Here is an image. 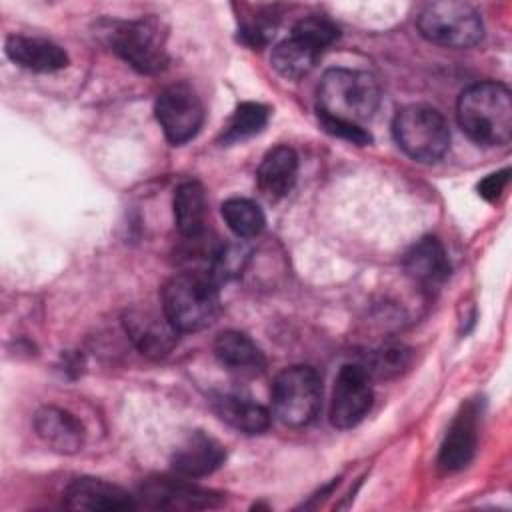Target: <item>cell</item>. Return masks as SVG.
Here are the masks:
<instances>
[{
    "instance_id": "obj_1",
    "label": "cell",
    "mask_w": 512,
    "mask_h": 512,
    "mask_svg": "<svg viewBox=\"0 0 512 512\" xmlns=\"http://www.w3.org/2000/svg\"><path fill=\"white\" fill-rule=\"evenodd\" d=\"M218 284L208 270L192 268L178 272L162 286L160 308L178 332H200L220 312Z\"/></svg>"
},
{
    "instance_id": "obj_2",
    "label": "cell",
    "mask_w": 512,
    "mask_h": 512,
    "mask_svg": "<svg viewBox=\"0 0 512 512\" xmlns=\"http://www.w3.org/2000/svg\"><path fill=\"white\" fill-rule=\"evenodd\" d=\"M458 124L482 146H502L512 136V96L500 82L468 86L456 104Z\"/></svg>"
},
{
    "instance_id": "obj_3",
    "label": "cell",
    "mask_w": 512,
    "mask_h": 512,
    "mask_svg": "<svg viewBox=\"0 0 512 512\" xmlns=\"http://www.w3.org/2000/svg\"><path fill=\"white\" fill-rule=\"evenodd\" d=\"M380 84L374 74L352 68H330L318 86V116L360 124L376 112Z\"/></svg>"
},
{
    "instance_id": "obj_4",
    "label": "cell",
    "mask_w": 512,
    "mask_h": 512,
    "mask_svg": "<svg viewBox=\"0 0 512 512\" xmlns=\"http://www.w3.org/2000/svg\"><path fill=\"white\" fill-rule=\"evenodd\" d=\"M270 394L274 416L290 428H302L320 412L322 378L312 366H288L274 378Z\"/></svg>"
},
{
    "instance_id": "obj_5",
    "label": "cell",
    "mask_w": 512,
    "mask_h": 512,
    "mask_svg": "<svg viewBox=\"0 0 512 512\" xmlns=\"http://www.w3.org/2000/svg\"><path fill=\"white\" fill-rule=\"evenodd\" d=\"M108 46L142 74H158L168 64L166 32L158 20H120L106 28Z\"/></svg>"
},
{
    "instance_id": "obj_6",
    "label": "cell",
    "mask_w": 512,
    "mask_h": 512,
    "mask_svg": "<svg viewBox=\"0 0 512 512\" xmlns=\"http://www.w3.org/2000/svg\"><path fill=\"white\" fill-rule=\"evenodd\" d=\"M392 132L398 146L418 162H436L450 146V130L444 116L426 104H410L398 110Z\"/></svg>"
},
{
    "instance_id": "obj_7",
    "label": "cell",
    "mask_w": 512,
    "mask_h": 512,
    "mask_svg": "<svg viewBox=\"0 0 512 512\" xmlns=\"http://www.w3.org/2000/svg\"><path fill=\"white\" fill-rule=\"evenodd\" d=\"M420 34L446 48H472L484 36L480 12L468 2L442 0L426 4L418 16Z\"/></svg>"
},
{
    "instance_id": "obj_8",
    "label": "cell",
    "mask_w": 512,
    "mask_h": 512,
    "mask_svg": "<svg viewBox=\"0 0 512 512\" xmlns=\"http://www.w3.org/2000/svg\"><path fill=\"white\" fill-rule=\"evenodd\" d=\"M156 120L172 144H184L192 140L204 122V106L196 90L186 84H170L156 98Z\"/></svg>"
},
{
    "instance_id": "obj_9",
    "label": "cell",
    "mask_w": 512,
    "mask_h": 512,
    "mask_svg": "<svg viewBox=\"0 0 512 512\" xmlns=\"http://www.w3.org/2000/svg\"><path fill=\"white\" fill-rule=\"evenodd\" d=\"M372 376L364 364H344L334 380L330 422L340 428H352L368 414L372 406Z\"/></svg>"
},
{
    "instance_id": "obj_10",
    "label": "cell",
    "mask_w": 512,
    "mask_h": 512,
    "mask_svg": "<svg viewBox=\"0 0 512 512\" xmlns=\"http://www.w3.org/2000/svg\"><path fill=\"white\" fill-rule=\"evenodd\" d=\"M124 330L134 346L148 358H166L178 344V330L170 324L166 314L152 308L134 306L122 316Z\"/></svg>"
},
{
    "instance_id": "obj_11",
    "label": "cell",
    "mask_w": 512,
    "mask_h": 512,
    "mask_svg": "<svg viewBox=\"0 0 512 512\" xmlns=\"http://www.w3.org/2000/svg\"><path fill=\"white\" fill-rule=\"evenodd\" d=\"M478 430H480V408L476 402H466L458 414L454 416L444 442L440 446L438 464L446 472H456L466 468L478 446Z\"/></svg>"
},
{
    "instance_id": "obj_12",
    "label": "cell",
    "mask_w": 512,
    "mask_h": 512,
    "mask_svg": "<svg viewBox=\"0 0 512 512\" xmlns=\"http://www.w3.org/2000/svg\"><path fill=\"white\" fill-rule=\"evenodd\" d=\"M142 496L152 508L170 510H200L220 504V496L212 490L194 486L186 480L152 478L142 486Z\"/></svg>"
},
{
    "instance_id": "obj_13",
    "label": "cell",
    "mask_w": 512,
    "mask_h": 512,
    "mask_svg": "<svg viewBox=\"0 0 512 512\" xmlns=\"http://www.w3.org/2000/svg\"><path fill=\"white\" fill-rule=\"evenodd\" d=\"M226 460L224 446L210 434L190 432L174 450L172 466L184 478H202L218 470Z\"/></svg>"
},
{
    "instance_id": "obj_14",
    "label": "cell",
    "mask_w": 512,
    "mask_h": 512,
    "mask_svg": "<svg viewBox=\"0 0 512 512\" xmlns=\"http://www.w3.org/2000/svg\"><path fill=\"white\" fill-rule=\"evenodd\" d=\"M64 506L70 510L118 512L136 508V502L116 484L98 478H76L64 492Z\"/></svg>"
},
{
    "instance_id": "obj_15",
    "label": "cell",
    "mask_w": 512,
    "mask_h": 512,
    "mask_svg": "<svg viewBox=\"0 0 512 512\" xmlns=\"http://www.w3.org/2000/svg\"><path fill=\"white\" fill-rule=\"evenodd\" d=\"M34 430L38 438L54 452L74 454L84 444V426L68 410L58 406H42L34 414Z\"/></svg>"
},
{
    "instance_id": "obj_16",
    "label": "cell",
    "mask_w": 512,
    "mask_h": 512,
    "mask_svg": "<svg viewBox=\"0 0 512 512\" xmlns=\"http://www.w3.org/2000/svg\"><path fill=\"white\" fill-rule=\"evenodd\" d=\"M214 356L228 372L242 378H254L266 368L260 346L240 330L220 332L214 340Z\"/></svg>"
},
{
    "instance_id": "obj_17",
    "label": "cell",
    "mask_w": 512,
    "mask_h": 512,
    "mask_svg": "<svg viewBox=\"0 0 512 512\" xmlns=\"http://www.w3.org/2000/svg\"><path fill=\"white\" fill-rule=\"evenodd\" d=\"M6 56L32 72H58L68 66V54L52 40L12 34L4 44Z\"/></svg>"
},
{
    "instance_id": "obj_18",
    "label": "cell",
    "mask_w": 512,
    "mask_h": 512,
    "mask_svg": "<svg viewBox=\"0 0 512 512\" xmlns=\"http://www.w3.org/2000/svg\"><path fill=\"white\" fill-rule=\"evenodd\" d=\"M404 272L424 288H436L450 276V260L434 236L420 238L404 256Z\"/></svg>"
},
{
    "instance_id": "obj_19",
    "label": "cell",
    "mask_w": 512,
    "mask_h": 512,
    "mask_svg": "<svg viewBox=\"0 0 512 512\" xmlns=\"http://www.w3.org/2000/svg\"><path fill=\"white\" fill-rule=\"evenodd\" d=\"M298 156L290 146H274L258 166L256 180L260 192L270 200L284 198L296 184Z\"/></svg>"
},
{
    "instance_id": "obj_20",
    "label": "cell",
    "mask_w": 512,
    "mask_h": 512,
    "mask_svg": "<svg viewBox=\"0 0 512 512\" xmlns=\"http://www.w3.org/2000/svg\"><path fill=\"white\" fill-rule=\"evenodd\" d=\"M324 50L326 48H322L316 40L300 34L298 30H292L290 38L282 40L272 48L270 62L280 76L288 80H298L316 66Z\"/></svg>"
},
{
    "instance_id": "obj_21",
    "label": "cell",
    "mask_w": 512,
    "mask_h": 512,
    "mask_svg": "<svg viewBox=\"0 0 512 512\" xmlns=\"http://www.w3.org/2000/svg\"><path fill=\"white\" fill-rule=\"evenodd\" d=\"M212 408L222 422L242 434H262L270 426V412L240 394H216Z\"/></svg>"
},
{
    "instance_id": "obj_22",
    "label": "cell",
    "mask_w": 512,
    "mask_h": 512,
    "mask_svg": "<svg viewBox=\"0 0 512 512\" xmlns=\"http://www.w3.org/2000/svg\"><path fill=\"white\" fill-rule=\"evenodd\" d=\"M206 190L200 182H182L174 192V222L178 232L190 240L204 234L206 228Z\"/></svg>"
},
{
    "instance_id": "obj_23",
    "label": "cell",
    "mask_w": 512,
    "mask_h": 512,
    "mask_svg": "<svg viewBox=\"0 0 512 512\" xmlns=\"http://www.w3.org/2000/svg\"><path fill=\"white\" fill-rule=\"evenodd\" d=\"M222 218L228 224V228L238 238H256L264 226L266 218L260 206L248 198H230L222 204Z\"/></svg>"
},
{
    "instance_id": "obj_24",
    "label": "cell",
    "mask_w": 512,
    "mask_h": 512,
    "mask_svg": "<svg viewBox=\"0 0 512 512\" xmlns=\"http://www.w3.org/2000/svg\"><path fill=\"white\" fill-rule=\"evenodd\" d=\"M268 114L270 110L260 102H242L224 126L220 140L224 144H236L258 134L266 126Z\"/></svg>"
},
{
    "instance_id": "obj_25",
    "label": "cell",
    "mask_w": 512,
    "mask_h": 512,
    "mask_svg": "<svg viewBox=\"0 0 512 512\" xmlns=\"http://www.w3.org/2000/svg\"><path fill=\"white\" fill-rule=\"evenodd\" d=\"M320 126L342 140H348L356 146H366L372 142V136L360 126V124H352V122H344V120H336V118H328V116H318Z\"/></svg>"
},
{
    "instance_id": "obj_26",
    "label": "cell",
    "mask_w": 512,
    "mask_h": 512,
    "mask_svg": "<svg viewBox=\"0 0 512 512\" xmlns=\"http://www.w3.org/2000/svg\"><path fill=\"white\" fill-rule=\"evenodd\" d=\"M408 364V350H404L402 346H396V348H386L382 352H378L374 356V362H372V368H368L370 376H386V374H392V372H398L402 370L404 366Z\"/></svg>"
},
{
    "instance_id": "obj_27",
    "label": "cell",
    "mask_w": 512,
    "mask_h": 512,
    "mask_svg": "<svg viewBox=\"0 0 512 512\" xmlns=\"http://www.w3.org/2000/svg\"><path fill=\"white\" fill-rule=\"evenodd\" d=\"M508 178H510V170L504 168L500 172H494V174H488L484 180H480L478 184V194L488 200V202H494L506 188L508 184Z\"/></svg>"
}]
</instances>
